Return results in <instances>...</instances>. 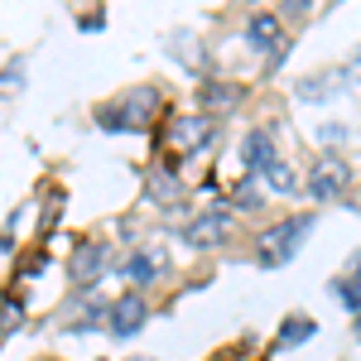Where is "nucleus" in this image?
Masks as SVG:
<instances>
[{
	"label": "nucleus",
	"instance_id": "423d86ee",
	"mask_svg": "<svg viewBox=\"0 0 361 361\" xmlns=\"http://www.w3.org/2000/svg\"><path fill=\"white\" fill-rule=\"evenodd\" d=\"M169 275V250L149 246V250H130V260L121 265V279L126 284H135V289H145V284H154V279Z\"/></svg>",
	"mask_w": 361,
	"mask_h": 361
},
{
	"label": "nucleus",
	"instance_id": "9b49d317",
	"mask_svg": "<svg viewBox=\"0 0 361 361\" xmlns=\"http://www.w3.org/2000/svg\"><path fill=\"white\" fill-rule=\"evenodd\" d=\"M246 44L255 49V54H265V49L284 44V29H279V20L270 15V10H260V15H250V20H246Z\"/></svg>",
	"mask_w": 361,
	"mask_h": 361
},
{
	"label": "nucleus",
	"instance_id": "6ab92c4d",
	"mask_svg": "<svg viewBox=\"0 0 361 361\" xmlns=\"http://www.w3.org/2000/svg\"><path fill=\"white\" fill-rule=\"evenodd\" d=\"M352 284H361V255L352 260Z\"/></svg>",
	"mask_w": 361,
	"mask_h": 361
},
{
	"label": "nucleus",
	"instance_id": "4468645a",
	"mask_svg": "<svg viewBox=\"0 0 361 361\" xmlns=\"http://www.w3.org/2000/svg\"><path fill=\"white\" fill-rule=\"evenodd\" d=\"M308 337H313V318H284L279 323V352H289V347H304Z\"/></svg>",
	"mask_w": 361,
	"mask_h": 361
},
{
	"label": "nucleus",
	"instance_id": "0eeeda50",
	"mask_svg": "<svg viewBox=\"0 0 361 361\" xmlns=\"http://www.w3.org/2000/svg\"><path fill=\"white\" fill-rule=\"evenodd\" d=\"M145 318H149V308H145V299L130 289V294H121V299L111 304V313H106V333L126 342V337H135L140 328H145Z\"/></svg>",
	"mask_w": 361,
	"mask_h": 361
},
{
	"label": "nucleus",
	"instance_id": "2eb2a0df",
	"mask_svg": "<svg viewBox=\"0 0 361 361\" xmlns=\"http://www.w3.org/2000/svg\"><path fill=\"white\" fill-rule=\"evenodd\" d=\"M149 202H159V207H173L178 202V178L169 169H154L149 173Z\"/></svg>",
	"mask_w": 361,
	"mask_h": 361
},
{
	"label": "nucleus",
	"instance_id": "6e6552de",
	"mask_svg": "<svg viewBox=\"0 0 361 361\" xmlns=\"http://www.w3.org/2000/svg\"><path fill=\"white\" fill-rule=\"evenodd\" d=\"M347 73H352V68H333V73H313V78H304V82L294 87V97H299V102H333L337 92L347 87Z\"/></svg>",
	"mask_w": 361,
	"mask_h": 361
},
{
	"label": "nucleus",
	"instance_id": "a211bd4d",
	"mask_svg": "<svg viewBox=\"0 0 361 361\" xmlns=\"http://www.w3.org/2000/svg\"><path fill=\"white\" fill-rule=\"evenodd\" d=\"M44 265H49L44 255H29V260H25V275H29V279H39V275H44Z\"/></svg>",
	"mask_w": 361,
	"mask_h": 361
},
{
	"label": "nucleus",
	"instance_id": "9d476101",
	"mask_svg": "<svg viewBox=\"0 0 361 361\" xmlns=\"http://www.w3.org/2000/svg\"><path fill=\"white\" fill-rule=\"evenodd\" d=\"M241 159H246V178H255V173H265V169L275 164V145H270V130L260 126V130H246V145H241Z\"/></svg>",
	"mask_w": 361,
	"mask_h": 361
},
{
	"label": "nucleus",
	"instance_id": "f3484780",
	"mask_svg": "<svg viewBox=\"0 0 361 361\" xmlns=\"http://www.w3.org/2000/svg\"><path fill=\"white\" fill-rule=\"evenodd\" d=\"M231 202L236 207H255L260 197H255V178H246V183H236V193H231Z\"/></svg>",
	"mask_w": 361,
	"mask_h": 361
},
{
	"label": "nucleus",
	"instance_id": "aec40b11",
	"mask_svg": "<svg viewBox=\"0 0 361 361\" xmlns=\"http://www.w3.org/2000/svg\"><path fill=\"white\" fill-rule=\"evenodd\" d=\"M352 333H357V342H361V313H357V318H352Z\"/></svg>",
	"mask_w": 361,
	"mask_h": 361
},
{
	"label": "nucleus",
	"instance_id": "f03ea898",
	"mask_svg": "<svg viewBox=\"0 0 361 361\" xmlns=\"http://www.w3.org/2000/svg\"><path fill=\"white\" fill-rule=\"evenodd\" d=\"M154 111H159V92L154 87H135L130 97H121L116 106H102L97 111V126L102 130H145L149 121H154Z\"/></svg>",
	"mask_w": 361,
	"mask_h": 361
},
{
	"label": "nucleus",
	"instance_id": "39448f33",
	"mask_svg": "<svg viewBox=\"0 0 361 361\" xmlns=\"http://www.w3.org/2000/svg\"><path fill=\"white\" fill-rule=\"evenodd\" d=\"M212 135H217V121L212 116H178L169 126V149L173 154H197Z\"/></svg>",
	"mask_w": 361,
	"mask_h": 361
},
{
	"label": "nucleus",
	"instance_id": "20e7f679",
	"mask_svg": "<svg viewBox=\"0 0 361 361\" xmlns=\"http://www.w3.org/2000/svg\"><path fill=\"white\" fill-rule=\"evenodd\" d=\"M231 231H236V217L226 207H207V212H197L193 222L183 226V241L193 250H207V246H222Z\"/></svg>",
	"mask_w": 361,
	"mask_h": 361
},
{
	"label": "nucleus",
	"instance_id": "ddd939ff",
	"mask_svg": "<svg viewBox=\"0 0 361 361\" xmlns=\"http://www.w3.org/2000/svg\"><path fill=\"white\" fill-rule=\"evenodd\" d=\"M260 178H265V188H270V193H279V197H289L294 188H299V178H294V169H289V159H275V164L265 169Z\"/></svg>",
	"mask_w": 361,
	"mask_h": 361
},
{
	"label": "nucleus",
	"instance_id": "1a4fd4ad",
	"mask_svg": "<svg viewBox=\"0 0 361 361\" xmlns=\"http://www.w3.org/2000/svg\"><path fill=\"white\" fill-rule=\"evenodd\" d=\"M102 270H106V246L102 241H82V246L73 250V284H97L102 279Z\"/></svg>",
	"mask_w": 361,
	"mask_h": 361
},
{
	"label": "nucleus",
	"instance_id": "7ed1b4c3",
	"mask_svg": "<svg viewBox=\"0 0 361 361\" xmlns=\"http://www.w3.org/2000/svg\"><path fill=\"white\" fill-rule=\"evenodd\" d=\"M347 183H352V169H347V159H337V154L313 159V169L304 173V188H308L313 202H333V197H342Z\"/></svg>",
	"mask_w": 361,
	"mask_h": 361
},
{
	"label": "nucleus",
	"instance_id": "dca6fc26",
	"mask_svg": "<svg viewBox=\"0 0 361 361\" xmlns=\"http://www.w3.org/2000/svg\"><path fill=\"white\" fill-rule=\"evenodd\" d=\"M333 294H337V299H342L347 308H352V313H361V289H357V284H347V279H337V284H333Z\"/></svg>",
	"mask_w": 361,
	"mask_h": 361
},
{
	"label": "nucleus",
	"instance_id": "f257e3e1",
	"mask_svg": "<svg viewBox=\"0 0 361 361\" xmlns=\"http://www.w3.org/2000/svg\"><path fill=\"white\" fill-rule=\"evenodd\" d=\"M308 231H313V217H308V212L275 222L270 231H260V236H255V260H260L265 270H284V265L299 255V246H304Z\"/></svg>",
	"mask_w": 361,
	"mask_h": 361
},
{
	"label": "nucleus",
	"instance_id": "f8f14e48",
	"mask_svg": "<svg viewBox=\"0 0 361 361\" xmlns=\"http://www.w3.org/2000/svg\"><path fill=\"white\" fill-rule=\"evenodd\" d=\"M197 102H202L207 111H231V106L241 102V87L236 82H212V78H207V82H197Z\"/></svg>",
	"mask_w": 361,
	"mask_h": 361
}]
</instances>
